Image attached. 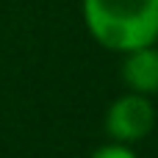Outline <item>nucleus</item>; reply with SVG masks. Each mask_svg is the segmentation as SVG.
I'll use <instances>...</instances> for the list:
<instances>
[{
	"label": "nucleus",
	"instance_id": "1",
	"mask_svg": "<svg viewBox=\"0 0 158 158\" xmlns=\"http://www.w3.org/2000/svg\"><path fill=\"white\" fill-rule=\"evenodd\" d=\"M81 6L89 33L103 47L128 53L156 44L158 0H83Z\"/></svg>",
	"mask_w": 158,
	"mask_h": 158
},
{
	"label": "nucleus",
	"instance_id": "2",
	"mask_svg": "<svg viewBox=\"0 0 158 158\" xmlns=\"http://www.w3.org/2000/svg\"><path fill=\"white\" fill-rule=\"evenodd\" d=\"M153 128H156V108L147 100V94H139V92L122 94L106 111V133L114 142L133 144L144 139Z\"/></svg>",
	"mask_w": 158,
	"mask_h": 158
},
{
	"label": "nucleus",
	"instance_id": "3",
	"mask_svg": "<svg viewBox=\"0 0 158 158\" xmlns=\"http://www.w3.org/2000/svg\"><path fill=\"white\" fill-rule=\"evenodd\" d=\"M122 81H125V86L131 92H139V94L158 92V50L153 44L125 53Z\"/></svg>",
	"mask_w": 158,
	"mask_h": 158
},
{
	"label": "nucleus",
	"instance_id": "4",
	"mask_svg": "<svg viewBox=\"0 0 158 158\" xmlns=\"http://www.w3.org/2000/svg\"><path fill=\"white\" fill-rule=\"evenodd\" d=\"M92 158H136V153H133L128 144H122V142H111V144L94 150Z\"/></svg>",
	"mask_w": 158,
	"mask_h": 158
}]
</instances>
